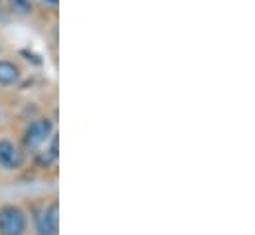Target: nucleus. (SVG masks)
I'll list each match as a JSON object with an SVG mask.
<instances>
[{
    "instance_id": "nucleus-4",
    "label": "nucleus",
    "mask_w": 255,
    "mask_h": 235,
    "mask_svg": "<svg viewBox=\"0 0 255 235\" xmlns=\"http://www.w3.org/2000/svg\"><path fill=\"white\" fill-rule=\"evenodd\" d=\"M22 77V71L16 63L0 59V85H14Z\"/></svg>"
},
{
    "instance_id": "nucleus-6",
    "label": "nucleus",
    "mask_w": 255,
    "mask_h": 235,
    "mask_svg": "<svg viewBox=\"0 0 255 235\" xmlns=\"http://www.w3.org/2000/svg\"><path fill=\"white\" fill-rule=\"evenodd\" d=\"M50 2H54V4H56V2H58V0H50Z\"/></svg>"
},
{
    "instance_id": "nucleus-5",
    "label": "nucleus",
    "mask_w": 255,
    "mask_h": 235,
    "mask_svg": "<svg viewBox=\"0 0 255 235\" xmlns=\"http://www.w3.org/2000/svg\"><path fill=\"white\" fill-rule=\"evenodd\" d=\"M12 12H18V14H28L30 12V4L26 0H8Z\"/></svg>"
},
{
    "instance_id": "nucleus-2",
    "label": "nucleus",
    "mask_w": 255,
    "mask_h": 235,
    "mask_svg": "<svg viewBox=\"0 0 255 235\" xmlns=\"http://www.w3.org/2000/svg\"><path fill=\"white\" fill-rule=\"evenodd\" d=\"M28 218L26 212L16 204L0 206V235H26Z\"/></svg>"
},
{
    "instance_id": "nucleus-1",
    "label": "nucleus",
    "mask_w": 255,
    "mask_h": 235,
    "mask_svg": "<svg viewBox=\"0 0 255 235\" xmlns=\"http://www.w3.org/2000/svg\"><path fill=\"white\" fill-rule=\"evenodd\" d=\"M54 120L48 117H36L28 122V126L22 132L20 138V146L26 152H36L42 144H46L50 140V136L54 134Z\"/></svg>"
},
{
    "instance_id": "nucleus-3",
    "label": "nucleus",
    "mask_w": 255,
    "mask_h": 235,
    "mask_svg": "<svg viewBox=\"0 0 255 235\" xmlns=\"http://www.w3.org/2000/svg\"><path fill=\"white\" fill-rule=\"evenodd\" d=\"M28 162V152L10 138H0V168L14 172L22 170Z\"/></svg>"
}]
</instances>
